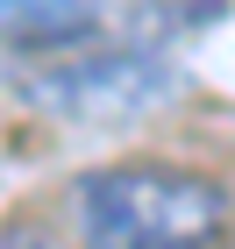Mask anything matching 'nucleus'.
<instances>
[{
    "mask_svg": "<svg viewBox=\"0 0 235 249\" xmlns=\"http://www.w3.org/2000/svg\"><path fill=\"white\" fill-rule=\"evenodd\" d=\"M178 93H185V71L150 43L86 50V57H64V64H36L21 78L29 107H43L57 121H78V128H128L143 114H164Z\"/></svg>",
    "mask_w": 235,
    "mask_h": 249,
    "instance_id": "2",
    "label": "nucleus"
},
{
    "mask_svg": "<svg viewBox=\"0 0 235 249\" xmlns=\"http://www.w3.org/2000/svg\"><path fill=\"white\" fill-rule=\"evenodd\" d=\"M107 21L100 0H0V43L15 50H72Z\"/></svg>",
    "mask_w": 235,
    "mask_h": 249,
    "instance_id": "3",
    "label": "nucleus"
},
{
    "mask_svg": "<svg viewBox=\"0 0 235 249\" xmlns=\"http://www.w3.org/2000/svg\"><path fill=\"white\" fill-rule=\"evenodd\" d=\"M86 249H207L228 228V185L185 164H107L72 185Z\"/></svg>",
    "mask_w": 235,
    "mask_h": 249,
    "instance_id": "1",
    "label": "nucleus"
}]
</instances>
